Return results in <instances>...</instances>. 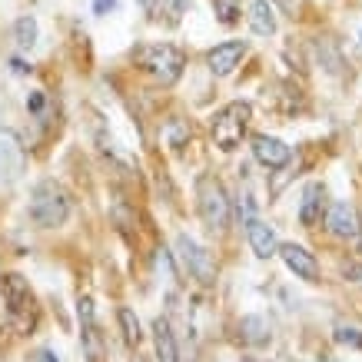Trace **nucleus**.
<instances>
[{"label": "nucleus", "mask_w": 362, "mask_h": 362, "mask_svg": "<svg viewBox=\"0 0 362 362\" xmlns=\"http://www.w3.org/2000/svg\"><path fill=\"white\" fill-rule=\"evenodd\" d=\"M30 220L37 226H44V230H57V226H64L66 216H70V199L66 193L57 183H37L30 193Z\"/></svg>", "instance_id": "nucleus-1"}, {"label": "nucleus", "mask_w": 362, "mask_h": 362, "mask_svg": "<svg viewBox=\"0 0 362 362\" xmlns=\"http://www.w3.org/2000/svg\"><path fill=\"white\" fill-rule=\"evenodd\" d=\"M0 293H4V303H7V313L17 322L21 332H30L37 326V299L30 293V283L23 279L21 273H7L0 279Z\"/></svg>", "instance_id": "nucleus-2"}, {"label": "nucleus", "mask_w": 362, "mask_h": 362, "mask_svg": "<svg viewBox=\"0 0 362 362\" xmlns=\"http://www.w3.org/2000/svg\"><path fill=\"white\" fill-rule=\"evenodd\" d=\"M136 60H140L143 70H146V74H150L156 83H163V87L176 83V80L183 77V66H187V57H183V50H180V47H173V44L143 47L140 54H136Z\"/></svg>", "instance_id": "nucleus-3"}, {"label": "nucleus", "mask_w": 362, "mask_h": 362, "mask_svg": "<svg viewBox=\"0 0 362 362\" xmlns=\"http://www.w3.org/2000/svg\"><path fill=\"white\" fill-rule=\"evenodd\" d=\"M197 199H199V216L206 223L213 233H223L230 226V197H226V189L216 176H199L197 183Z\"/></svg>", "instance_id": "nucleus-4"}, {"label": "nucleus", "mask_w": 362, "mask_h": 362, "mask_svg": "<svg viewBox=\"0 0 362 362\" xmlns=\"http://www.w3.org/2000/svg\"><path fill=\"white\" fill-rule=\"evenodd\" d=\"M250 103H230V107H223L216 117H213V140H216V146L220 150H236L243 143V136H246V127H250Z\"/></svg>", "instance_id": "nucleus-5"}, {"label": "nucleus", "mask_w": 362, "mask_h": 362, "mask_svg": "<svg viewBox=\"0 0 362 362\" xmlns=\"http://www.w3.org/2000/svg\"><path fill=\"white\" fill-rule=\"evenodd\" d=\"M27 166V153H23V143L17 136V130L11 127H0V183H17L23 176Z\"/></svg>", "instance_id": "nucleus-6"}, {"label": "nucleus", "mask_w": 362, "mask_h": 362, "mask_svg": "<svg viewBox=\"0 0 362 362\" xmlns=\"http://www.w3.org/2000/svg\"><path fill=\"white\" fill-rule=\"evenodd\" d=\"M77 316H80V336H83V359L87 362H103V339H100V326H97V313L93 303L87 296L77 303Z\"/></svg>", "instance_id": "nucleus-7"}, {"label": "nucleus", "mask_w": 362, "mask_h": 362, "mask_svg": "<svg viewBox=\"0 0 362 362\" xmlns=\"http://www.w3.org/2000/svg\"><path fill=\"white\" fill-rule=\"evenodd\" d=\"M176 252H180V263L187 266L199 283H213V259H209V252L197 240H189L187 233H180L176 236Z\"/></svg>", "instance_id": "nucleus-8"}, {"label": "nucleus", "mask_w": 362, "mask_h": 362, "mask_svg": "<svg viewBox=\"0 0 362 362\" xmlns=\"http://www.w3.org/2000/svg\"><path fill=\"white\" fill-rule=\"evenodd\" d=\"M276 252L283 256L286 269L296 273V279H306V283H316L319 279V263L309 250H303V246H296V243H279V250Z\"/></svg>", "instance_id": "nucleus-9"}, {"label": "nucleus", "mask_w": 362, "mask_h": 362, "mask_svg": "<svg viewBox=\"0 0 362 362\" xmlns=\"http://www.w3.org/2000/svg\"><path fill=\"white\" fill-rule=\"evenodd\" d=\"M252 156L263 166H269V170H283V166L293 160V150H289L283 140L259 133V136H252Z\"/></svg>", "instance_id": "nucleus-10"}, {"label": "nucleus", "mask_w": 362, "mask_h": 362, "mask_svg": "<svg viewBox=\"0 0 362 362\" xmlns=\"http://www.w3.org/2000/svg\"><path fill=\"white\" fill-rule=\"evenodd\" d=\"M243 54H246V44H243V40H226V44H216L213 50H209L206 64L216 77H230L233 70L240 66Z\"/></svg>", "instance_id": "nucleus-11"}, {"label": "nucleus", "mask_w": 362, "mask_h": 362, "mask_svg": "<svg viewBox=\"0 0 362 362\" xmlns=\"http://www.w3.org/2000/svg\"><path fill=\"white\" fill-rule=\"evenodd\" d=\"M246 236H250V246L259 259H269V256H276V250H279V240H276L273 226L263 220H246Z\"/></svg>", "instance_id": "nucleus-12"}, {"label": "nucleus", "mask_w": 362, "mask_h": 362, "mask_svg": "<svg viewBox=\"0 0 362 362\" xmlns=\"http://www.w3.org/2000/svg\"><path fill=\"white\" fill-rule=\"evenodd\" d=\"M326 226H329V233L349 240V236L359 233V216H356V209L349 203H332L329 213H326Z\"/></svg>", "instance_id": "nucleus-13"}, {"label": "nucleus", "mask_w": 362, "mask_h": 362, "mask_svg": "<svg viewBox=\"0 0 362 362\" xmlns=\"http://www.w3.org/2000/svg\"><path fill=\"white\" fill-rule=\"evenodd\" d=\"M153 342H156V359L160 362H180V349H176V336L170 329V319H156L153 322Z\"/></svg>", "instance_id": "nucleus-14"}, {"label": "nucleus", "mask_w": 362, "mask_h": 362, "mask_svg": "<svg viewBox=\"0 0 362 362\" xmlns=\"http://www.w3.org/2000/svg\"><path fill=\"white\" fill-rule=\"evenodd\" d=\"M250 27L259 37H273L276 33V13L273 7H269V0H256L250 7Z\"/></svg>", "instance_id": "nucleus-15"}, {"label": "nucleus", "mask_w": 362, "mask_h": 362, "mask_svg": "<svg viewBox=\"0 0 362 362\" xmlns=\"http://www.w3.org/2000/svg\"><path fill=\"white\" fill-rule=\"evenodd\" d=\"M240 336L246 346H266V342H269V322H266L263 316H243Z\"/></svg>", "instance_id": "nucleus-16"}, {"label": "nucleus", "mask_w": 362, "mask_h": 362, "mask_svg": "<svg viewBox=\"0 0 362 362\" xmlns=\"http://www.w3.org/2000/svg\"><path fill=\"white\" fill-rule=\"evenodd\" d=\"M319 209H322V183H309L303 193V206H299V223L313 226L319 220Z\"/></svg>", "instance_id": "nucleus-17"}, {"label": "nucleus", "mask_w": 362, "mask_h": 362, "mask_svg": "<svg viewBox=\"0 0 362 362\" xmlns=\"http://www.w3.org/2000/svg\"><path fill=\"white\" fill-rule=\"evenodd\" d=\"M117 319H120L123 342H127V346H140L143 332H140V319H136V313H133L130 306H120V313H117Z\"/></svg>", "instance_id": "nucleus-18"}, {"label": "nucleus", "mask_w": 362, "mask_h": 362, "mask_svg": "<svg viewBox=\"0 0 362 362\" xmlns=\"http://www.w3.org/2000/svg\"><path fill=\"white\" fill-rule=\"evenodd\" d=\"M13 40H17L21 50H30V47L37 44V21H33L30 13H27V17H17V23H13Z\"/></svg>", "instance_id": "nucleus-19"}, {"label": "nucleus", "mask_w": 362, "mask_h": 362, "mask_svg": "<svg viewBox=\"0 0 362 362\" xmlns=\"http://www.w3.org/2000/svg\"><path fill=\"white\" fill-rule=\"evenodd\" d=\"M163 140H166V146L180 150V146H183V143L189 140V123H183V120H170V123H166V130H163Z\"/></svg>", "instance_id": "nucleus-20"}, {"label": "nucleus", "mask_w": 362, "mask_h": 362, "mask_svg": "<svg viewBox=\"0 0 362 362\" xmlns=\"http://www.w3.org/2000/svg\"><path fill=\"white\" fill-rule=\"evenodd\" d=\"M213 7H216L220 23H226V27H233V23L240 21V4L236 0H213Z\"/></svg>", "instance_id": "nucleus-21"}, {"label": "nucleus", "mask_w": 362, "mask_h": 362, "mask_svg": "<svg viewBox=\"0 0 362 362\" xmlns=\"http://www.w3.org/2000/svg\"><path fill=\"white\" fill-rule=\"evenodd\" d=\"M336 342L362 349V336H359V329H349V326H336Z\"/></svg>", "instance_id": "nucleus-22"}, {"label": "nucleus", "mask_w": 362, "mask_h": 362, "mask_svg": "<svg viewBox=\"0 0 362 362\" xmlns=\"http://www.w3.org/2000/svg\"><path fill=\"white\" fill-rule=\"evenodd\" d=\"M166 4V13H170V21H180L183 13H187L189 7V0H163Z\"/></svg>", "instance_id": "nucleus-23"}, {"label": "nucleus", "mask_w": 362, "mask_h": 362, "mask_svg": "<svg viewBox=\"0 0 362 362\" xmlns=\"http://www.w3.org/2000/svg\"><path fill=\"white\" fill-rule=\"evenodd\" d=\"M27 110H30V113L44 110V93H30V97H27Z\"/></svg>", "instance_id": "nucleus-24"}, {"label": "nucleus", "mask_w": 362, "mask_h": 362, "mask_svg": "<svg viewBox=\"0 0 362 362\" xmlns=\"http://www.w3.org/2000/svg\"><path fill=\"white\" fill-rule=\"evenodd\" d=\"M117 7V0H93V13H110Z\"/></svg>", "instance_id": "nucleus-25"}, {"label": "nucleus", "mask_w": 362, "mask_h": 362, "mask_svg": "<svg viewBox=\"0 0 362 362\" xmlns=\"http://www.w3.org/2000/svg\"><path fill=\"white\" fill-rule=\"evenodd\" d=\"M11 66H13V74H30V66L23 64L21 57H13V60H11Z\"/></svg>", "instance_id": "nucleus-26"}, {"label": "nucleus", "mask_w": 362, "mask_h": 362, "mask_svg": "<svg viewBox=\"0 0 362 362\" xmlns=\"http://www.w3.org/2000/svg\"><path fill=\"white\" fill-rule=\"evenodd\" d=\"M33 362H60V359H57V356H54V352H50V349H40V352H37V359H33Z\"/></svg>", "instance_id": "nucleus-27"}, {"label": "nucleus", "mask_w": 362, "mask_h": 362, "mask_svg": "<svg viewBox=\"0 0 362 362\" xmlns=\"http://www.w3.org/2000/svg\"><path fill=\"white\" fill-rule=\"evenodd\" d=\"M346 276H349V279H356V283H362V266H349V269H346Z\"/></svg>", "instance_id": "nucleus-28"}, {"label": "nucleus", "mask_w": 362, "mask_h": 362, "mask_svg": "<svg viewBox=\"0 0 362 362\" xmlns=\"http://www.w3.org/2000/svg\"><path fill=\"white\" fill-rule=\"evenodd\" d=\"M140 4H143V11L146 13H156V0H140Z\"/></svg>", "instance_id": "nucleus-29"}, {"label": "nucleus", "mask_w": 362, "mask_h": 362, "mask_svg": "<svg viewBox=\"0 0 362 362\" xmlns=\"http://www.w3.org/2000/svg\"><path fill=\"white\" fill-rule=\"evenodd\" d=\"M276 4H279L283 11H293V0H276Z\"/></svg>", "instance_id": "nucleus-30"}, {"label": "nucleus", "mask_w": 362, "mask_h": 362, "mask_svg": "<svg viewBox=\"0 0 362 362\" xmlns=\"http://www.w3.org/2000/svg\"><path fill=\"white\" fill-rule=\"evenodd\" d=\"M133 362H143V359H133Z\"/></svg>", "instance_id": "nucleus-31"}]
</instances>
